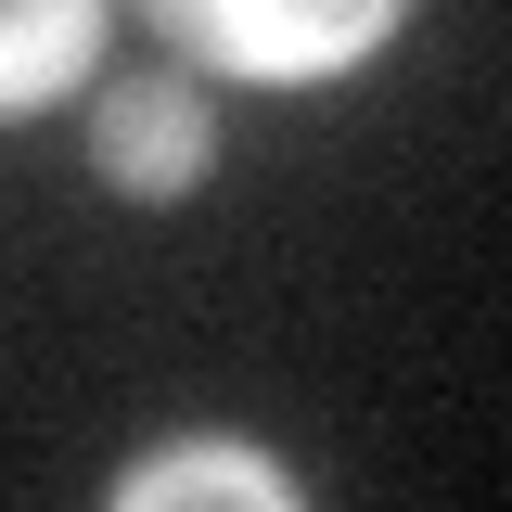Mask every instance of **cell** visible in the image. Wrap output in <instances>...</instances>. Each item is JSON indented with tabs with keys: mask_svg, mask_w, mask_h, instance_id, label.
<instances>
[{
	"mask_svg": "<svg viewBox=\"0 0 512 512\" xmlns=\"http://www.w3.org/2000/svg\"><path fill=\"white\" fill-rule=\"evenodd\" d=\"M154 13L231 77H320V64H359L397 26V0H154Z\"/></svg>",
	"mask_w": 512,
	"mask_h": 512,
	"instance_id": "obj_1",
	"label": "cell"
},
{
	"mask_svg": "<svg viewBox=\"0 0 512 512\" xmlns=\"http://www.w3.org/2000/svg\"><path fill=\"white\" fill-rule=\"evenodd\" d=\"M90 154H103V180L141 192V205L192 192L205 180V90H192V77H128V90H103Z\"/></svg>",
	"mask_w": 512,
	"mask_h": 512,
	"instance_id": "obj_2",
	"label": "cell"
},
{
	"mask_svg": "<svg viewBox=\"0 0 512 512\" xmlns=\"http://www.w3.org/2000/svg\"><path fill=\"white\" fill-rule=\"evenodd\" d=\"M103 39V0H0V116L52 103Z\"/></svg>",
	"mask_w": 512,
	"mask_h": 512,
	"instance_id": "obj_3",
	"label": "cell"
},
{
	"mask_svg": "<svg viewBox=\"0 0 512 512\" xmlns=\"http://www.w3.org/2000/svg\"><path fill=\"white\" fill-rule=\"evenodd\" d=\"M180 500H256V512H295V474H269L256 448H167V461H128L116 512H180Z\"/></svg>",
	"mask_w": 512,
	"mask_h": 512,
	"instance_id": "obj_4",
	"label": "cell"
}]
</instances>
